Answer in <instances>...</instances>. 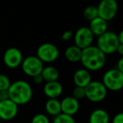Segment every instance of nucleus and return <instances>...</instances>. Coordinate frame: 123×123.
<instances>
[{
	"label": "nucleus",
	"instance_id": "31",
	"mask_svg": "<svg viewBox=\"0 0 123 123\" xmlns=\"http://www.w3.org/2000/svg\"><path fill=\"white\" fill-rule=\"evenodd\" d=\"M117 37H118V40H119V42L121 43V44H123V31H121L119 34H117Z\"/></svg>",
	"mask_w": 123,
	"mask_h": 123
},
{
	"label": "nucleus",
	"instance_id": "6",
	"mask_svg": "<svg viewBox=\"0 0 123 123\" xmlns=\"http://www.w3.org/2000/svg\"><path fill=\"white\" fill-rule=\"evenodd\" d=\"M36 56L43 63H52L59 56V50L52 43H42L36 50Z\"/></svg>",
	"mask_w": 123,
	"mask_h": 123
},
{
	"label": "nucleus",
	"instance_id": "21",
	"mask_svg": "<svg viewBox=\"0 0 123 123\" xmlns=\"http://www.w3.org/2000/svg\"><path fill=\"white\" fill-rule=\"evenodd\" d=\"M52 123H76V121L74 116L61 113L53 118Z\"/></svg>",
	"mask_w": 123,
	"mask_h": 123
},
{
	"label": "nucleus",
	"instance_id": "16",
	"mask_svg": "<svg viewBox=\"0 0 123 123\" xmlns=\"http://www.w3.org/2000/svg\"><path fill=\"white\" fill-rule=\"evenodd\" d=\"M110 116L106 111L103 109H95L90 113L89 123H109Z\"/></svg>",
	"mask_w": 123,
	"mask_h": 123
},
{
	"label": "nucleus",
	"instance_id": "11",
	"mask_svg": "<svg viewBox=\"0 0 123 123\" xmlns=\"http://www.w3.org/2000/svg\"><path fill=\"white\" fill-rule=\"evenodd\" d=\"M19 108L10 99L0 101V119L4 121L13 120L18 114Z\"/></svg>",
	"mask_w": 123,
	"mask_h": 123
},
{
	"label": "nucleus",
	"instance_id": "22",
	"mask_svg": "<svg viewBox=\"0 0 123 123\" xmlns=\"http://www.w3.org/2000/svg\"><path fill=\"white\" fill-rule=\"evenodd\" d=\"M11 85L10 79L4 74H0V91H5L9 89Z\"/></svg>",
	"mask_w": 123,
	"mask_h": 123
},
{
	"label": "nucleus",
	"instance_id": "8",
	"mask_svg": "<svg viewBox=\"0 0 123 123\" xmlns=\"http://www.w3.org/2000/svg\"><path fill=\"white\" fill-rule=\"evenodd\" d=\"M98 16L104 20L113 19L118 12V4L116 0H102L97 6Z\"/></svg>",
	"mask_w": 123,
	"mask_h": 123
},
{
	"label": "nucleus",
	"instance_id": "14",
	"mask_svg": "<svg viewBox=\"0 0 123 123\" xmlns=\"http://www.w3.org/2000/svg\"><path fill=\"white\" fill-rule=\"evenodd\" d=\"M73 81L76 87L85 88L92 81V76L89 71L83 68H79L74 74Z\"/></svg>",
	"mask_w": 123,
	"mask_h": 123
},
{
	"label": "nucleus",
	"instance_id": "19",
	"mask_svg": "<svg viewBox=\"0 0 123 123\" xmlns=\"http://www.w3.org/2000/svg\"><path fill=\"white\" fill-rule=\"evenodd\" d=\"M45 110L49 116L53 117L61 114V103L58 99H48L45 104Z\"/></svg>",
	"mask_w": 123,
	"mask_h": 123
},
{
	"label": "nucleus",
	"instance_id": "10",
	"mask_svg": "<svg viewBox=\"0 0 123 123\" xmlns=\"http://www.w3.org/2000/svg\"><path fill=\"white\" fill-rule=\"evenodd\" d=\"M24 59L22 51L16 47H9L4 51L3 60L4 63L10 69L17 68L21 65Z\"/></svg>",
	"mask_w": 123,
	"mask_h": 123
},
{
	"label": "nucleus",
	"instance_id": "3",
	"mask_svg": "<svg viewBox=\"0 0 123 123\" xmlns=\"http://www.w3.org/2000/svg\"><path fill=\"white\" fill-rule=\"evenodd\" d=\"M121 44L117 37V34L113 31H106L101 36H98L96 46L105 55H111L116 51L118 46Z\"/></svg>",
	"mask_w": 123,
	"mask_h": 123
},
{
	"label": "nucleus",
	"instance_id": "2",
	"mask_svg": "<svg viewBox=\"0 0 123 123\" xmlns=\"http://www.w3.org/2000/svg\"><path fill=\"white\" fill-rule=\"evenodd\" d=\"M9 98L18 106L26 105L31 100L33 95V89L31 85L25 80H16L11 83L8 89Z\"/></svg>",
	"mask_w": 123,
	"mask_h": 123
},
{
	"label": "nucleus",
	"instance_id": "27",
	"mask_svg": "<svg viewBox=\"0 0 123 123\" xmlns=\"http://www.w3.org/2000/svg\"><path fill=\"white\" fill-rule=\"evenodd\" d=\"M9 93L8 90L5 91H0V101L2 100H6V99H9Z\"/></svg>",
	"mask_w": 123,
	"mask_h": 123
},
{
	"label": "nucleus",
	"instance_id": "26",
	"mask_svg": "<svg viewBox=\"0 0 123 123\" xmlns=\"http://www.w3.org/2000/svg\"><path fill=\"white\" fill-rule=\"evenodd\" d=\"M112 123H123V113L119 112L115 115L112 119Z\"/></svg>",
	"mask_w": 123,
	"mask_h": 123
},
{
	"label": "nucleus",
	"instance_id": "12",
	"mask_svg": "<svg viewBox=\"0 0 123 123\" xmlns=\"http://www.w3.org/2000/svg\"><path fill=\"white\" fill-rule=\"evenodd\" d=\"M61 103V112L62 114L74 116L78 113L80 107V104L78 99L71 96H66L60 100Z\"/></svg>",
	"mask_w": 123,
	"mask_h": 123
},
{
	"label": "nucleus",
	"instance_id": "24",
	"mask_svg": "<svg viewBox=\"0 0 123 123\" xmlns=\"http://www.w3.org/2000/svg\"><path fill=\"white\" fill-rule=\"evenodd\" d=\"M72 96L74 98H75L76 99H78V100L85 98V91H84V88L76 87L75 86V88L73 89Z\"/></svg>",
	"mask_w": 123,
	"mask_h": 123
},
{
	"label": "nucleus",
	"instance_id": "25",
	"mask_svg": "<svg viewBox=\"0 0 123 123\" xmlns=\"http://www.w3.org/2000/svg\"><path fill=\"white\" fill-rule=\"evenodd\" d=\"M74 37V33L72 32L71 31H66L62 33V40H63L65 41H69L70 39Z\"/></svg>",
	"mask_w": 123,
	"mask_h": 123
},
{
	"label": "nucleus",
	"instance_id": "30",
	"mask_svg": "<svg viewBox=\"0 0 123 123\" xmlns=\"http://www.w3.org/2000/svg\"><path fill=\"white\" fill-rule=\"evenodd\" d=\"M116 52H117L118 54L121 56V57L123 56V44H120L119 46H118Z\"/></svg>",
	"mask_w": 123,
	"mask_h": 123
},
{
	"label": "nucleus",
	"instance_id": "18",
	"mask_svg": "<svg viewBox=\"0 0 123 123\" xmlns=\"http://www.w3.org/2000/svg\"><path fill=\"white\" fill-rule=\"evenodd\" d=\"M41 75L43 79V81H45L46 83H48L57 81L58 79H59L60 74L58 69L56 67L49 65L43 68Z\"/></svg>",
	"mask_w": 123,
	"mask_h": 123
},
{
	"label": "nucleus",
	"instance_id": "20",
	"mask_svg": "<svg viewBox=\"0 0 123 123\" xmlns=\"http://www.w3.org/2000/svg\"><path fill=\"white\" fill-rule=\"evenodd\" d=\"M83 15H84V19H86L89 21H91L92 19L99 17V16H98L97 6L89 5V6H88V7H86L85 9H84V12H83Z\"/></svg>",
	"mask_w": 123,
	"mask_h": 123
},
{
	"label": "nucleus",
	"instance_id": "29",
	"mask_svg": "<svg viewBox=\"0 0 123 123\" xmlns=\"http://www.w3.org/2000/svg\"><path fill=\"white\" fill-rule=\"evenodd\" d=\"M32 79H33L34 83L36 84H41V83L43 82V79H42V77H41V74H40V75L36 76V77H34V78H32Z\"/></svg>",
	"mask_w": 123,
	"mask_h": 123
},
{
	"label": "nucleus",
	"instance_id": "23",
	"mask_svg": "<svg viewBox=\"0 0 123 123\" xmlns=\"http://www.w3.org/2000/svg\"><path fill=\"white\" fill-rule=\"evenodd\" d=\"M31 123H51V121H50L49 117L46 114L38 113L33 116Z\"/></svg>",
	"mask_w": 123,
	"mask_h": 123
},
{
	"label": "nucleus",
	"instance_id": "13",
	"mask_svg": "<svg viewBox=\"0 0 123 123\" xmlns=\"http://www.w3.org/2000/svg\"><path fill=\"white\" fill-rule=\"evenodd\" d=\"M43 92L48 99H57L63 92V87L58 81L48 82L45 84Z\"/></svg>",
	"mask_w": 123,
	"mask_h": 123
},
{
	"label": "nucleus",
	"instance_id": "7",
	"mask_svg": "<svg viewBox=\"0 0 123 123\" xmlns=\"http://www.w3.org/2000/svg\"><path fill=\"white\" fill-rule=\"evenodd\" d=\"M20 66L25 75L34 78L41 74L44 63L36 56H29L23 59Z\"/></svg>",
	"mask_w": 123,
	"mask_h": 123
},
{
	"label": "nucleus",
	"instance_id": "1",
	"mask_svg": "<svg viewBox=\"0 0 123 123\" xmlns=\"http://www.w3.org/2000/svg\"><path fill=\"white\" fill-rule=\"evenodd\" d=\"M80 62L84 69L95 72L103 68L106 62V56L96 46H90L82 50Z\"/></svg>",
	"mask_w": 123,
	"mask_h": 123
},
{
	"label": "nucleus",
	"instance_id": "15",
	"mask_svg": "<svg viewBox=\"0 0 123 123\" xmlns=\"http://www.w3.org/2000/svg\"><path fill=\"white\" fill-rule=\"evenodd\" d=\"M107 22L101 18L97 17L95 19H92L91 21H89V25L88 28L91 31L93 36L98 37V36H101L107 31Z\"/></svg>",
	"mask_w": 123,
	"mask_h": 123
},
{
	"label": "nucleus",
	"instance_id": "5",
	"mask_svg": "<svg viewBox=\"0 0 123 123\" xmlns=\"http://www.w3.org/2000/svg\"><path fill=\"white\" fill-rule=\"evenodd\" d=\"M85 98L93 103H99L105 99L108 90L101 81L92 80L85 88Z\"/></svg>",
	"mask_w": 123,
	"mask_h": 123
},
{
	"label": "nucleus",
	"instance_id": "28",
	"mask_svg": "<svg viewBox=\"0 0 123 123\" xmlns=\"http://www.w3.org/2000/svg\"><path fill=\"white\" fill-rule=\"evenodd\" d=\"M117 70L121 71V72L123 73V57H120V59L118 60L117 63H116V68Z\"/></svg>",
	"mask_w": 123,
	"mask_h": 123
},
{
	"label": "nucleus",
	"instance_id": "17",
	"mask_svg": "<svg viewBox=\"0 0 123 123\" xmlns=\"http://www.w3.org/2000/svg\"><path fill=\"white\" fill-rule=\"evenodd\" d=\"M81 55H82V50L75 45L68 46L64 51V56L66 60L69 62H74V63L80 62Z\"/></svg>",
	"mask_w": 123,
	"mask_h": 123
},
{
	"label": "nucleus",
	"instance_id": "4",
	"mask_svg": "<svg viewBox=\"0 0 123 123\" xmlns=\"http://www.w3.org/2000/svg\"><path fill=\"white\" fill-rule=\"evenodd\" d=\"M101 82L107 90L119 91L123 87V73L116 68L109 69L103 74Z\"/></svg>",
	"mask_w": 123,
	"mask_h": 123
},
{
	"label": "nucleus",
	"instance_id": "9",
	"mask_svg": "<svg viewBox=\"0 0 123 123\" xmlns=\"http://www.w3.org/2000/svg\"><path fill=\"white\" fill-rule=\"evenodd\" d=\"M94 38V36H93V34L87 26L79 28L75 31V33H74V45L80 48L81 50H84L92 46Z\"/></svg>",
	"mask_w": 123,
	"mask_h": 123
}]
</instances>
